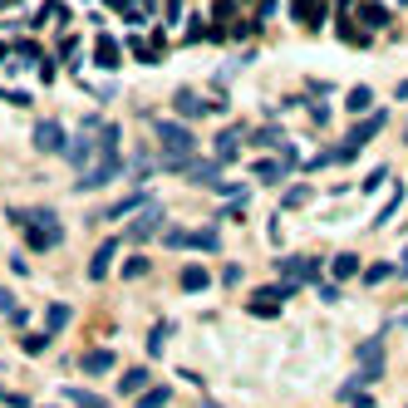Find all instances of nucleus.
Listing matches in <instances>:
<instances>
[{
	"instance_id": "6",
	"label": "nucleus",
	"mask_w": 408,
	"mask_h": 408,
	"mask_svg": "<svg viewBox=\"0 0 408 408\" xmlns=\"http://www.w3.org/2000/svg\"><path fill=\"white\" fill-rule=\"evenodd\" d=\"M35 148H40V153H65V148H69V143H65V128H60V124H40V128H35Z\"/></svg>"
},
{
	"instance_id": "18",
	"label": "nucleus",
	"mask_w": 408,
	"mask_h": 408,
	"mask_svg": "<svg viewBox=\"0 0 408 408\" xmlns=\"http://www.w3.org/2000/svg\"><path fill=\"white\" fill-rule=\"evenodd\" d=\"M99 65H103V69H113V65H119V49H113L108 40H99Z\"/></svg>"
},
{
	"instance_id": "4",
	"label": "nucleus",
	"mask_w": 408,
	"mask_h": 408,
	"mask_svg": "<svg viewBox=\"0 0 408 408\" xmlns=\"http://www.w3.org/2000/svg\"><path fill=\"white\" fill-rule=\"evenodd\" d=\"M315 271H320V261L315 256H285L280 261V275L296 285V280H315Z\"/></svg>"
},
{
	"instance_id": "16",
	"label": "nucleus",
	"mask_w": 408,
	"mask_h": 408,
	"mask_svg": "<svg viewBox=\"0 0 408 408\" xmlns=\"http://www.w3.org/2000/svg\"><path fill=\"white\" fill-rule=\"evenodd\" d=\"M355 271H359V261L349 256V251H344V256H334V275H339V280H349V275H355Z\"/></svg>"
},
{
	"instance_id": "27",
	"label": "nucleus",
	"mask_w": 408,
	"mask_h": 408,
	"mask_svg": "<svg viewBox=\"0 0 408 408\" xmlns=\"http://www.w3.org/2000/svg\"><path fill=\"white\" fill-rule=\"evenodd\" d=\"M398 99H408V79H403V84H398Z\"/></svg>"
},
{
	"instance_id": "11",
	"label": "nucleus",
	"mask_w": 408,
	"mask_h": 408,
	"mask_svg": "<svg viewBox=\"0 0 408 408\" xmlns=\"http://www.w3.org/2000/svg\"><path fill=\"white\" fill-rule=\"evenodd\" d=\"M65 325H69V305H49V310H44V330H49V334H60Z\"/></svg>"
},
{
	"instance_id": "8",
	"label": "nucleus",
	"mask_w": 408,
	"mask_h": 408,
	"mask_svg": "<svg viewBox=\"0 0 408 408\" xmlns=\"http://www.w3.org/2000/svg\"><path fill=\"white\" fill-rule=\"evenodd\" d=\"M113 369V349H89L84 355V374H108Z\"/></svg>"
},
{
	"instance_id": "21",
	"label": "nucleus",
	"mask_w": 408,
	"mask_h": 408,
	"mask_svg": "<svg viewBox=\"0 0 408 408\" xmlns=\"http://www.w3.org/2000/svg\"><path fill=\"white\" fill-rule=\"evenodd\" d=\"M192 182H216V162H207V167H192Z\"/></svg>"
},
{
	"instance_id": "17",
	"label": "nucleus",
	"mask_w": 408,
	"mask_h": 408,
	"mask_svg": "<svg viewBox=\"0 0 408 408\" xmlns=\"http://www.w3.org/2000/svg\"><path fill=\"white\" fill-rule=\"evenodd\" d=\"M172 334V325H153V334H148V355H162V339Z\"/></svg>"
},
{
	"instance_id": "15",
	"label": "nucleus",
	"mask_w": 408,
	"mask_h": 408,
	"mask_svg": "<svg viewBox=\"0 0 408 408\" xmlns=\"http://www.w3.org/2000/svg\"><path fill=\"white\" fill-rule=\"evenodd\" d=\"M167 398H172L167 389H143V393H138V408H162Z\"/></svg>"
},
{
	"instance_id": "5",
	"label": "nucleus",
	"mask_w": 408,
	"mask_h": 408,
	"mask_svg": "<svg viewBox=\"0 0 408 408\" xmlns=\"http://www.w3.org/2000/svg\"><path fill=\"white\" fill-rule=\"evenodd\" d=\"M158 226H162V207H153V202H148V207H143V216L128 226V237H124V241H148Z\"/></svg>"
},
{
	"instance_id": "1",
	"label": "nucleus",
	"mask_w": 408,
	"mask_h": 408,
	"mask_svg": "<svg viewBox=\"0 0 408 408\" xmlns=\"http://www.w3.org/2000/svg\"><path fill=\"white\" fill-rule=\"evenodd\" d=\"M6 216H10L15 226H25V231H30V246H35V251H49V246H60V241H65V226H60V216H54L49 207H35V212L10 207Z\"/></svg>"
},
{
	"instance_id": "29",
	"label": "nucleus",
	"mask_w": 408,
	"mask_h": 408,
	"mask_svg": "<svg viewBox=\"0 0 408 408\" xmlns=\"http://www.w3.org/2000/svg\"><path fill=\"white\" fill-rule=\"evenodd\" d=\"M403 138H408V128H403Z\"/></svg>"
},
{
	"instance_id": "26",
	"label": "nucleus",
	"mask_w": 408,
	"mask_h": 408,
	"mask_svg": "<svg viewBox=\"0 0 408 408\" xmlns=\"http://www.w3.org/2000/svg\"><path fill=\"white\" fill-rule=\"evenodd\" d=\"M0 310H15V300H10V290H0Z\"/></svg>"
},
{
	"instance_id": "13",
	"label": "nucleus",
	"mask_w": 408,
	"mask_h": 408,
	"mask_svg": "<svg viewBox=\"0 0 408 408\" xmlns=\"http://www.w3.org/2000/svg\"><path fill=\"white\" fill-rule=\"evenodd\" d=\"M187 246H197V251H216V246H221V237H216V231H192Z\"/></svg>"
},
{
	"instance_id": "23",
	"label": "nucleus",
	"mask_w": 408,
	"mask_h": 408,
	"mask_svg": "<svg viewBox=\"0 0 408 408\" xmlns=\"http://www.w3.org/2000/svg\"><path fill=\"white\" fill-rule=\"evenodd\" d=\"M349 108H355V113L369 108V89H355V94H349Z\"/></svg>"
},
{
	"instance_id": "20",
	"label": "nucleus",
	"mask_w": 408,
	"mask_h": 408,
	"mask_svg": "<svg viewBox=\"0 0 408 408\" xmlns=\"http://www.w3.org/2000/svg\"><path fill=\"white\" fill-rule=\"evenodd\" d=\"M25 349H30V355H44V349H49V330H44V334H30Z\"/></svg>"
},
{
	"instance_id": "14",
	"label": "nucleus",
	"mask_w": 408,
	"mask_h": 408,
	"mask_svg": "<svg viewBox=\"0 0 408 408\" xmlns=\"http://www.w3.org/2000/svg\"><path fill=\"white\" fill-rule=\"evenodd\" d=\"M178 108H182V113H207V103H202L192 89H178Z\"/></svg>"
},
{
	"instance_id": "24",
	"label": "nucleus",
	"mask_w": 408,
	"mask_h": 408,
	"mask_svg": "<svg viewBox=\"0 0 408 408\" xmlns=\"http://www.w3.org/2000/svg\"><path fill=\"white\" fill-rule=\"evenodd\" d=\"M305 202H310V187H296V192L285 197V207H305Z\"/></svg>"
},
{
	"instance_id": "25",
	"label": "nucleus",
	"mask_w": 408,
	"mask_h": 408,
	"mask_svg": "<svg viewBox=\"0 0 408 408\" xmlns=\"http://www.w3.org/2000/svg\"><path fill=\"white\" fill-rule=\"evenodd\" d=\"M369 285H379V280H389V266H369V275H364Z\"/></svg>"
},
{
	"instance_id": "2",
	"label": "nucleus",
	"mask_w": 408,
	"mask_h": 408,
	"mask_svg": "<svg viewBox=\"0 0 408 408\" xmlns=\"http://www.w3.org/2000/svg\"><path fill=\"white\" fill-rule=\"evenodd\" d=\"M158 138H162L167 158H187V153H192V133H187L182 124H158Z\"/></svg>"
},
{
	"instance_id": "7",
	"label": "nucleus",
	"mask_w": 408,
	"mask_h": 408,
	"mask_svg": "<svg viewBox=\"0 0 408 408\" xmlns=\"http://www.w3.org/2000/svg\"><path fill=\"white\" fill-rule=\"evenodd\" d=\"M113 256H119V241H103V246L94 251V261H89V280H103L108 266H113Z\"/></svg>"
},
{
	"instance_id": "3",
	"label": "nucleus",
	"mask_w": 408,
	"mask_h": 408,
	"mask_svg": "<svg viewBox=\"0 0 408 408\" xmlns=\"http://www.w3.org/2000/svg\"><path fill=\"white\" fill-rule=\"evenodd\" d=\"M119 153H103V162L99 167H89L84 172V178H79V192H89V187H103V182H113V178H119Z\"/></svg>"
},
{
	"instance_id": "19",
	"label": "nucleus",
	"mask_w": 408,
	"mask_h": 408,
	"mask_svg": "<svg viewBox=\"0 0 408 408\" xmlns=\"http://www.w3.org/2000/svg\"><path fill=\"white\" fill-rule=\"evenodd\" d=\"M237 138H241L237 128H231V133H221V138H216V153H221V158H231V153H237Z\"/></svg>"
},
{
	"instance_id": "22",
	"label": "nucleus",
	"mask_w": 408,
	"mask_h": 408,
	"mask_svg": "<svg viewBox=\"0 0 408 408\" xmlns=\"http://www.w3.org/2000/svg\"><path fill=\"white\" fill-rule=\"evenodd\" d=\"M124 275H133V280H138V275H148V261H143V256H133V261L124 266Z\"/></svg>"
},
{
	"instance_id": "10",
	"label": "nucleus",
	"mask_w": 408,
	"mask_h": 408,
	"mask_svg": "<svg viewBox=\"0 0 408 408\" xmlns=\"http://www.w3.org/2000/svg\"><path fill=\"white\" fill-rule=\"evenodd\" d=\"M143 389H148V369H128L119 379V393H143Z\"/></svg>"
},
{
	"instance_id": "9",
	"label": "nucleus",
	"mask_w": 408,
	"mask_h": 408,
	"mask_svg": "<svg viewBox=\"0 0 408 408\" xmlns=\"http://www.w3.org/2000/svg\"><path fill=\"white\" fill-rule=\"evenodd\" d=\"M148 202H153L148 192H133V197H124V202H113L103 216H128V212H138V207H148Z\"/></svg>"
},
{
	"instance_id": "12",
	"label": "nucleus",
	"mask_w": 408,
	"mask_h": 408,
	"mask_svg": "<svg viewBox=\"0 0 408 408\" xmlns=\"http://www.w3.org/2000/svg\"><path fill=\"white\" fill-rule=\"evenodd\" d=\"M207 280H212V275H207L202 266H187V271H182V290H207Z\"/></svg>"
},
{
	"instance_id": "28",
	"label": "nucleus",
	"mask_w": 408,
	"mask_h": 408,
	"mask_svg": "<svg viewBox=\"0 0 408 408\" xmlns=\"http://www.w3.org/2000/svg\"><path fill=\"white\" fill-rule=\"evenodd\" d=\"M398 271H403V275H408V251H403V266H398Z\"/></svg>"
}]
</instances>
